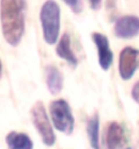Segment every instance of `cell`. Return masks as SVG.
<instances>
[{"label": "cell", "mask_w": 139, "mask_h": 149, "mask_svg": "<svg viewBox=\"0 0 139 149\" xmlns=\"http://www.w3.org/2000/svg\"><path fill=\"white\" fill-rule=\"evenodd\" d=\"M43 38L49 45L55 44L60 32V8L54 0H47L40 12Z\"/></svg>", "instance_id": "7a4b0ae2"}, {"label": "cell", "mask_w": 139, "mask_h": 149, "mask_svg": "<svg viewBox=\"0 0 139 149\" xmlns=\"http://www.w3.org/2000/svg\"><path fill=\"white\" fill-rule=\"evenodd\" d=\"M87 133L92 148L100 149V118L98 114H94L88 120Z\"/></svg>", "instance_id": "7c38bea8"}, {"label": "cell", "mask_w": 139, "mask_h": 149, "mask_svg": "<svg viewBox=\"0 0 139 149\" xmlns=\"http://www.w3.org/2000/svg\"><path fill=\"white\" fill-rule=\"evenodd\" d=\"M139 68V51L133 47L123 48L119 56V73L122 79L129 81Z\"/></svg>", "instance_id": "5b68a950"}, {"label": "cell", "mask_w": 139, "mask_h": 149, "mask_svg": "<svg viewBox=\"0 0 139 149\" xmlns=\"http://www.w3.org/2000/svg\"><path fill=\"white\" fill-rule=\"evenodd\" d=\"M68 7L71 8V10L76 14H79L82 11V3L80 0H63Z\"/></svg>", "instance_id": "4fadbf2b"}, {"label": "cell", "mask_w": 139, "mask_h": 149, "mask_svg": "<svg viewBox=\"0 0 139 149\" xmlns=\"http://www.w3.org/2000/svg\"><path fill=\"white\" fill-rule=\"evenodd\" d=\"M56 53L60 58L68 61L72 67L75 68L78 65L77 58L71 48V38H70V34L66 32L62 36L60 41H59L57 47H56Z\"/></svg>", "instance_id": "30bf717a"}, {"label": "cell", "mask_w": 139, "mask_h": 149, "mask_svg": "<svg viewBox=\"0 0 139 149\" xmlns=\"http://www.w3.org/2000/svg\"><path fill=\"white\" fill-rule=\"evenodd\" d=\"M115 34L120 39H133L139 34V17L125 15L117 19L113 27Z\"/></svg>", "instance_id": "8992f818"}, {"label": "cell", "mask_w": 139, "mask_h": 149, "mask_svg": "<svg viewBox=\"0 0 139 149\" xmlns=\"http://www.w3.org/2000/svg\"><path fill=\"white\" fill-rule=\"evenodd\" d=\"M92 40L98 48V63L104 71H107L111 67L112 60H113V54L109 46L108 39L104 34L94 32L92 33Z\"/></svg>", "instance_id": "52a82bcc"}, {"label": "cell", "mask_w": 139, "mask_h": 149, "mask_svg": "<svg viewBox=\"0 0 139 149\" xmlns=\"http://www.w3.org/2000/svg\"><path fill=\"white\" fill-rule=\"evenodd\" d=\"M89 2H90V6H91V8L93 10H98L101 7L102 0H89Z\"/></svg>", "instance_id": "9a60e30c"}, {"label": "cell", "mask_w": 139, "mask_h": 149, "mask_svg": "<svg viewBox=\"0 0 139 149\" xmlns=\"http://www.w3.org/2000/svg\"><path fill=\"white\" fill-rule=\"evenodd\" d=\"M132 97L134 101L137 102L139 104V81H137L132 89Z\"/></svg>", "instance_id": "5bb4252c"}, {"label": "cell", "mask_w": 139, "mask_h": 149, "mask_svg": "<svg viewBox=\"0 0 139 149\" xmlns=\"http://www.w3.org/2000/svg\"><path fill=\"white\" fill-rule=\"evenodd\" d=\"M125 132L118 122H110L105 132V143L107 149H124L126 146Z\"/></svg>", "instance_id": "ba28073f"}, {"label": "cell", "mask_w": 139, "mask_h": 149, "mask_svg": "<svg viewBox=\"0 0 139 149\" xmlns=\"http://www.w3.org/2000/svg\"><path fill=\"white\" fill-rule=\"evenodd\" d=\"M31 119L35 127L37 133L40 134L42 141L46 146H53L56 142L54 130L48 119L47 113L44 104L41 101H37L31 109Z\"/></svg>", "instance_id": "277c9868"}, {"label": "cell", "mask_w": 139, "mask_h": 149, "mask_svg": "<svg viewBox=\"0 0 139 149\" xmlns=\"http://www.w3.org/2000/svg\"><path fill=\"white\" fill-rule=\"evenodd\" d=\"M25 0H0V22L8 43L17 46L25 31Z\"/></svg>", "instance_id": "6da1fadb"}, {"label": "cell", "mask_w": 139, "mask_h": 149, "mask_svg": "<svg viewBox=\"0 0 139 149\" xmlns=\"http://www.w3.org/2000/svg\"><path fill=\"white\" fill-rule=\"evenodd\" d=\"M49 111L55 128L66 135L72 134L75 121L68 102L63 99L55 100L50 103Z\"/></svg>", "instance_id": "3957f363"}, {"label": "cell", "mask_w": 139, "mask_h": 149, "mask_svg": "<svg viewBox=\"0 0 139 149\" xmlns=\"http://www.w3.org/2000/svg\"><path fill=\"white\" fill-rule=\"evenodd\" d=\"M45 74H46V85L48 91L53 95L60 93L63 87V76L61 72L54 65H47L45 68Z\"/></svg>", "instance_id": "9c48e42d"}, {"label": "cell", "mask_w": 139, "mask_h": 149, "mask_svg": "<svg viewBox=\"0 0 139 149\" xmlns=\"http://www.w3.org/2000/svg\"><path fill=\"white\" fill-rule=\"evenodd\" d=\"M8 149H33V142L26 133L12 131L6 137Z\"/></svg>", "instance_id": "8fae6325"}, {"label": "cell", "mask_w": 139, "mask_h": 149, "mask_svg": "<svg viewBox=\"0 0 139 149\" xmlns=\"http://www.w3.org/2000/svg\"><path fill=\"white\" fill-rule=\"evenodd\" d=\"M1 72H2V63H1V60H0V75H1Z\"/></svg>", "instance_id": "2e32d148"}]
</instances>
